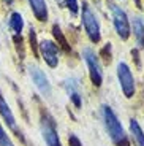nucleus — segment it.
<instances>
[{
    "label": "nucleus",
    "instance_id": "nucleus-1",
    "mask_svg": "<svg viewBox=\"0 0 144 146\" xmlns=\"http://www.w3.org/2000/svg\"><path fill=\"white\" fill-rule=\"evenodd\" d=\"M101 117H103L104 129L108 132V137L116 146H130V138L128 133L125 132L122 122L119 121L116 111L109 105L101 106Z\"/></svg>",
    "mask_w": 144,
    "mask_h": 146
},
{
    "label": "nucleus",
    "instance_id": "nucleus-2",
    "mask_svg": "<svg viewBox=\"0 0 144 146\" xmlns=\"http://www.w3.org/2000/svg\"><path fill=\"white\" fill-rule=\"evenodd\" d=\"M40 132L46 146H62L55 119L51 116L49 111H46L43 108L40 110Z\"/></svg>",
    "mask_w": 144,
    "mask_h": 146
},
{
    "label": "nucleus",
    "instance_id": "nucleus-3",
    "mask_svg": "<svg viewBox=\"0 0 144 146\" xmlns=\"http://www.w3.org/2000/svg\"><path fill=\"white\" fill-rule=\"evenodd\" d=\"M83 13H81V19H83V27L86 30V35L89 36V40L92 43H100L101 40V27L100 22L97 19V15H95L92 8L83 2Z\"/></svg>",
    "mask_w": 144,
    "mask_h": 146
},
{
    "label": "nucleus",
    "instance_id": "nucleus-4",
    "mask_svg": "<svg viewBox=\"0 0 144 146\" xmlns=\"http://www.w3.org/2000/svg\"><path fill=\"white\" fill-rule=\"evenodd\" d=\"M117 80H119V86L122 89V94L127 99H133L136 94V83H135V76L130 67L125 62L117 64Z\"/></svg>",
    "mask_w": 144,
    "mask_h": 146
},
{
    "label": "nucleus",
    "instance_id": "nucleus-5",
    "mask_svg": "<svg viewBox=\"0 0 144 146\" xmlns=\"http://www.w3.org/2000/svg\"><path fill=\"white\" fill-rule=\"evenodd\" d=\"M83 57L87 64V68H89V76H90L92 84L95 88H100L101 83H103V70H101V64L98 60V56L92 49L86 48L83 51Z\"/></svg>",
    "mask_w": 144,
    "mask_h": 146
},
{
    "label": "nucleus",
    "instance_id": "nucleus-6",
    "mask_svg": "<svg viewBox=\"0 0 144 146\" xmlns=\"http://www.w3.org/2000/svg\"><path fill=\"white\" fill-rule=\"evenodd\" d=\"M111 13H112V24H114V29L119 35V38L127 41L131 35V27H130L127 13L117 5H111Z\"/></svg>",
    "mask_w": 144,
    "mask_h": 146
},
{
    "label": "nucleus",
    "instance_id": "nucleus-7",
    "mask_svg": "<svg viewBox=\"0 0 144 146\" xmlns=\"http://www.w3.org/2000/svg\"><path fill=\"white\" fill-rule=\"evenodd\" d=\"M27 70H29V76H30V80H32L33 86L38 89V92H40L43 97H49L51 92H52V86H51L49 80H48L46 73H44L38 65H32V64L27 67Z\"/></svg>",
    "mask_w": 144,
    "mask_h": 146
},
{
    "label": "nucleus",
    "instance_id": "nucleus-8",
    "mask_svg": "<svg viewBox=\"0 0 144 146\" xmlns=\"http://www.w3.org/2000/svg\"><path fill=\"white\" fill-rule=\"evenodd\" d=\"M0 117H2V124H5L10 130L15 132L16 137L22 138V132L18 129V124H16V116H15V113H13L10 103L7 102V99L3 97L2 92H0Z\"/></svg>",
    "mask_w": 144,
    "mask_h": 146
},
{
    "label": "nucleus",
    "instance_id": "nucleus-9",
    "mask_svg": "<svg viewBox=\"0 0 144 146\" xmlns=\"http://www.w3.org/2000/svg\"><path fill=\"white\" fill-rule=\"evenodd\" d=\"M38 49L41 52V57L46 62L48 67L55 68L59 65V46L51 40H41L38 43Z\"/></svg>",
    "mask_w": 144,
    "mask_h": 146
},
{
    "label": "nucleus",
    "instance_id": "nucleus-10",
    "mask_svg": "<svg viewBox=\"0 0 144 146\" xmlns=\"http://www.w3.org/2000/svg\"><path fill=\"white\" fill-rule=\"evenodd\" d=\"M63 88H65V91H67V94H68L70 102L75 105V108L79 110L81 106H83V94H81V91H79V83H76V80L70 78V80H67L63 83Z\"/></svg>",
    "mask_w": 144,
    "mask_h": 146
},
{
    "label": "nucleus",
    "instance_id": "nucleus-11",
    "mask_svg": "<svg viewBox=\"0 0 144 146\" xmlns=\"http://www.w3.org/2000/svg\"><path fill=\"white\" fill-rule=\"evenodd\" d=\"M29 5L32 8V13L35 16V19H38L40 22H46L48 21V5L46 0H29Z\"/></svg>",
    "mask_w": 144,
    "mask_h": 146
},
{
    "label": "nucleus",
    "instance_id": "nucleus-12",
    "mask_svg": "<svg viewBox=\"0 0 144 146\" xmlns=\"http://www.w3.org/2000/svg\"><path fill=\"white\" fill-rule=\"evenodd\" d=\"M128 129H130V135H131V140H133L135 146H144V130L135 117L130 119Z\"/></svg>",
    "mask_w": 144,
    "mask_h": 146
},
{
    "label": "nucleus",
    "instance_id": "nucleus-13",
    "mask_svg": "<svg viewBox=\"0 0 144 146\" xmlns=\"http://www.w3.org/2000/svg\"><path fill=\"white\" fill-rule=\"evenodd\" d=\"M133 35L136 38V44L139 49H144V22L141 18L133 19Z\"/></svg>",
    "mask_w": 144,
    "mask_h": 146
},
{
    "label": "nucleus",
    "instance_id": "nucleus-14",
    "mask_svg": "<svg viewBox=\"0 0 144 146\" xmlns=\"http://www.w3.org/2000/svg\"><path fill=\"white\" fill-rule=\"evenodd\" d=\"M8 26L10 29L15 32V35H21L22 29H24V19H22V15L18 13V11H13L10 15V21H8Z\"/></svg>",
    "mask_w": 144,
    "mask_h": 146
},
{
    "label": "nucleus",
    "instance_id": "nucleus-15",
    "mask_svg": "<svg viewBox=\"0 0 144 146\" xmlns=\"http://www.w3.org/2000/svg\"><path fill=\"white\" fill-rule=\"evenodd\" d=\"M52 35H54L59 48H62L65 52H71V48H70V44H68V41H67V38H65L63 32H62V29L57 26V24L52 26Z\"/></svg>",
    "mask_w": 144,
    "mask_h": 146
},
{
    "label": "nucleus",
    "instance_id": "nucleus-16",
    "mask_svg": "<svg viewBox=\"0 0 144 146\" xmlns=\"http://www.w3.org/2000/svg\"><path fill=\"white\" fill-rule=\"evenodd\" d=\"M0 146H16L15 143H13V140L10 138V135L7 133L3 124H2V121H0Z\"/></svg>",
    "mask_w": 144,
    "mask_h": 146
},
{
    "label": "nucleus",
    "instance_id": "nucleus-17",
    "mask_svg": "<svg viewBox=\"0 0 144 146\" xmlns=\"http://www.w3.org/2000/svg\"><path fill=\"white\" fill-rule=\"evenodd\" d=\"M29 40H30V48L33 49V56L38 59V43H36V33H35V30H33V29H30Z\"/></svg>",
    "mask_w": 144,
    "mask_h": 146
},
{
    "label": "nucleus",
    "instance_id": "nucleus-18",
    "mask_svg": "<svg viewBox=\"0 0 144 146\" xmlns=\"http://www.w3.org/2000/svg\"><path fill=\"white\" fill-rule=\"evenodd\" d=\"M65 7L68 8V11L73 16H76L79 13V3H78V0H65Z\"/></svg>",
    "mask_w": 144,
    "mask_h": 146
},
{
    "label": "nucleus",
    "instance_id": "nucleus-19",
    "mask_svg": "<svg viewBox=\"0 0 144 146\" xmlns=\"http://www.w3.org/2000/svg\"><path fill=\"white\" fill-rule=\"evenodd\" d=\"M68 143H70V146H83L81 140L78 138L76 135H73V133H70V137H68Z\"/></svg>",
    "mask_w": 144,
    "mask_h": 146
},
{
    "label": "nucleus",
    "instance_id": "nucleus-20",
    "mask_svg": "<svg viewBox=\"0 0 144 146\" xmlns=\"http://www.w3.org/2000/svg\"><path fill=\"white\" fill-rule=\"evenodd\" d=\"M3 2H5L7 5H13V3H15V0H3Z\"/></svg>",
    "mask_w": 144,
    "mask_h": 146
},
{
    "label": "nucleus",
    "instance_id": "nucleus-21",
    "mask_svg": "<svg viewBox=\"0 0 144 146\" xmlns=\"http://www.w3.org/2000/svg\"><path fill=\"white\" fill-rule=\"evenodd\" d=\"M55 2H60V0H55Z\"/></svg>",
    "mask_w": 144,
    "mask_h": 146
}]
</instances>
